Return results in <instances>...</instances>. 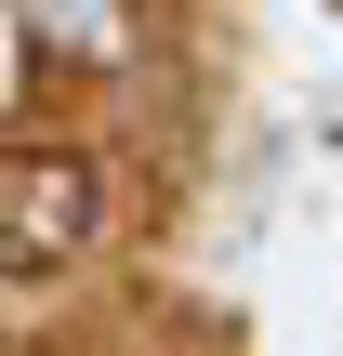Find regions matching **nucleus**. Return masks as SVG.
Wrapping results in <instances>:
<instances>
[{
    "label": "nucleus",
    "instance_id": "f257e3e1",
    "mask_svg": "<svg viewBox=\"0 0 343 356\" xmlns=\"http://www.w3.org/2000/svg\"><path fill=\"white\" fill-rule=\"evenodd\" d=\"M93 225H106V172H93L79 145H13V159H0V277L79 264Z\"/></svg>",
    "mask_w": 343,
    "mask_h": 356
},
{
    "label": "nucleus",
    "instance_id": "f03ea898",
    "mask_svg": "<svg viewBox=\"0 0 343 356\" xmlns=\"http://www.w3.org/2000/svg\"><path fill=\"white\" fill-rule=\"evenodd\" d=\"M26 26H40V53H66V66L132 53V0H26Z\"/></svg>",
    "mask_w": 343,
    "mask_h": 356
}]
</instances>
